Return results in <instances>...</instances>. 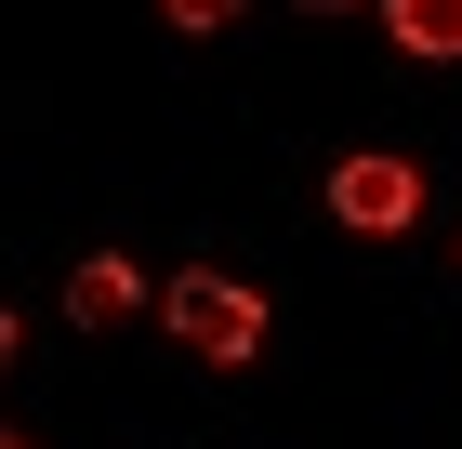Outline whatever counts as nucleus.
Masks as SVG:
<instances>
[{
	"instance_id": "obj_1",
	"label": "nucleus",
	"mask_w": 462,
	"mask_h": 449,
	"mask_svg": "<svg viewBox=\"0 0 462 449\" xmlns=\"http://www.w3.org/2000/svg\"><path fill=\"white\" fill-rule=\"evenodd\" d=\"M159 317H172V344L212 357V370H251V357H264V291L225 277V265H185L172 291H159Z\"/></svg>"
},
{
	"instance_id": "obj_2",
	"label": "nucleus",
	"mask_w": 462,
	"mask_h": 449,
	"mask_svg": "<svg viewBox=\"0 0 462 449\" xmlns=\"http://www.w3.org/2000/svg\"><path fill=\"white\" fill-rule=\"evenodd\" d=\"M330 211H344L356 239H410L423 225V173L383 159V145H356V159H330Z\"/></svg>"
},
{
	"instance_id": "obj_6",
	"label": "nucleus",
	"mask_w": 462,
	"mask_h": 449,
	"mask_svg": "<svg viewBox=\"0 0 462 449\" xmlns=\"http://www.w3.org/2000/svg\"><path fill=\"white\" fill-rule=\"evenodd\" d=\"M0 370H14V304H0Z\"/></svg>"
},
{
	"instance_id": "obj_7",
	"label": "nucleus",
	"mask_w": 462,
	"mask_h": 449,
	"mask_svg": "<svg viewBox=\"0 0 462 449\" xmlns=\"http://www.w3.org/2000/svg\"><path fill=\"white\" fill-rule=\"evenodd\" d=\"M0 449H40V436H27V423H0Z\"/></svg>"
},
{
	"instance_id": "obj_4",
	"label": "nucleus",
	"mask_w": 462,
	"mask_h": 449,
	"mask_svg": "<svg viewBox=\"0 0 462 449\" xmlns=\"http://www.w3.org/2000/svg\"><path fill=\"white\" fill-rule=\"evenodd\" d=\"M383 27H396V53L449 67V53H462V0H383Z\"/></svg>"
},
{
	"instance_id": "obj_8",
	"label": "nucleus",
	"mask_w": 462,
	"mask_h": 449,
	"mask_svg": "<svg viewBox=\"0 0 462 449\" xmlns=\"http://www.w3.org/2000/svg\"><path fill=\"white\" fill-rule=\"evenodd\" d=\"M304 14H356V0H304Z\"/></svg>"
},
{
	"instance_id": "obj_5",
	"label": "nucleus",
	"mask_w": 462,
	"mask_h": 449,
	"mask_svg": "<svg viewBox=\"0 0 462 449\" xmlns=\"http://www.w3.org/2000/svg\"><path fill=\"white\" fill-rule=\"evenodd\" d=\"M159 14H172V27H199V40H212V27H238L251 0H159Z\"/></svg>"
},
{
	"instance_id": "obj_3",
	"label": "nucleus",
	"mask_w": 462,
	"mask_h": 449,
	"mask_svg": "<svg viewBox=\"0 0 462 449\" xmlns=\"http://www.w3.org/2000/svg\"><path fill=\"white\" fill-rule=\"evenodd\" d=\"M67 317H79V331H119V317H145V265H133V251H93V265L67 277Z\"/></svg>"
}]
</instances>
